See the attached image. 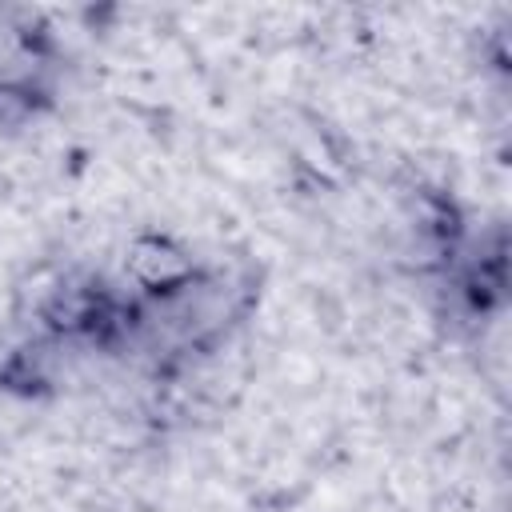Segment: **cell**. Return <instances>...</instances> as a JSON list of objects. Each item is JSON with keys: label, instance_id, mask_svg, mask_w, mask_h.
Returning <instances> with one entry per match:
<instances>
[{"label": "cell", "instance_id": "obj_1", "mask_svg": "<svg viewBox=\"0 0 512 512\" xmlns=\"http://www.w3.org/2000/svg\"><path fill=\"white\" fill-rule=\"evenodd\" d=\"M128 268H132V276H136L140 284L160 288V292H172V288L188 284V276H192V264H188L168 240H160V236L136 240L132 252H128Z\"/></svg>", "mask_w": 512, "mask_h": 512}]
</instances>
